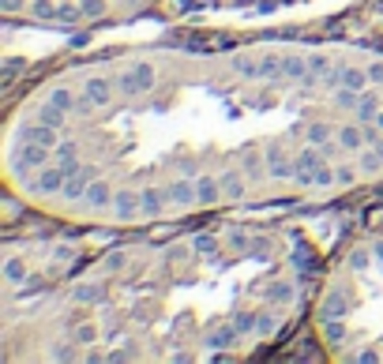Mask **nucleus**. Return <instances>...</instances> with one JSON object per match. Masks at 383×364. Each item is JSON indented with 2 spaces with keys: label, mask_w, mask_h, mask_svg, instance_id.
<instances>
[{
  "label": "nucleus",
  "mask_w": 383,
  "mask_h": 364,
  "mask_svg": "<svg viewBox=\"0 0 383 364\" xmlns=\"http://www.w3.org/2000/svg\"><path fill=\"white\" fill-rule=\"evenodd\" d=\"M342 86H353V91H368V68H342Z\"/></svg>",
  "instance_id": "obj_24"
},
{
  "label": "nucleus",
  "mask_w": 383,
  "mask_h": 364,
  "mask_svg": "<svg viewBox=\"0 0 383 364\" xmlns=\"http://www.w3.org/2000/svg\"><path fill=\"white\" fill-rule=\"evenodd\" d=\"M309 68H312L316 75H323V72H331V60H327L323 53H312V57H309Z\"/></svg>",
  "instance_id": "obj_46"
},
{
  "label": "nucleus",
  "mask_w": 383,
  "mask_h": 364,
  "mask_svg": "<svg viewBox=\"0 0 383 364\" xmlns=\"http://www.w3.org/2000/svg\"><path fill=\"white\" fill-rule=\"evenodd\" d=\"M0 8L12 15V12H19V8H30V4H27V0H0Z\"/></svg>",
  "instance_id": "obj_52"
},
{
  "label": "nucleus",
  "mask_w": 383,
  "mask_h": 364,
  "mask_svg": "<svg viewBox=\"0 0 383 364\" xmlns=\"http://www.w3.org/2000/svg\"><path fill=\"white\" fill-rule=\"evenodd\" d=\"M195 195H200V207H214L222 200V181H214V176H195Z\"/></svg>",
  "instance_id": "obj_12"
},
{
  "label": "nucleus",
  "mask_w": 383,
  "mask_h": 364,
  "mask_svg": "<svg viewBox=\"0 0 383 364\" xmlns=\"http://www.w3.org/2000/svg\"><path fill=\"white\" fill-rule=\"evenodd\" d=\"M278 330V316L275 312H259V323H256V334L259 338H271Z\"/></svg>",
  "instance_id": "obj_34"
},
{
  "label": "nucleus",
  "mask_w": 383,
  "mask_h": 364,
  "mask_svg": "<svg viewBox=\"0 0 383 364\" xmlns=\"http://www.w3.org/2000/svg\"><path fill=\"white\" fill-rule=\"evenodd\" d=\"M312 68H309V57H301V53H286V79H304Z\"/></svg>",
  "instance_id": "obj_22"
},
{
  "label": "nucleus",
  "mask_w": 383,
  "mask_h": 364,
  "mask_svg": "<svg viewBox=\"0 0 383 364\" xmlns=\"http://www.w3.org/2000/svg\"><path fill=\"white\" fill-rule=\"evenodd\" d=\"M264 158H267V162H282V143H267Z\"/></svg>",
  "instance_id": "obj_51"
},
{
  "label": "nucleus",
  "mask_w": 383,
  "mask_h": 364,
  "mask_svg": "<svg viewBox=\"0 0 383 364\" xmlns=\"http://www.w3.org/2000/svg\"><path fill=\"white\" fill-rule=\"evenodd\" d=\"M256 323H259V316H256V312H240V316H233L237 334H248V330H256Z\"/></svg>",
  "instance_id": "obj_36"
},
{
  "label": "nucleus",
  "mask_w": 383,
  "mask_h": 364,
  "mask_svg": "<svg viewBox=\"0 0 383 364\" xmlns=\"http://www.w3.org/2000/svg\"><path fill=\"white\" fill-rule=\"evenodd\" d=\"M361 176H376L383 169V158H379V150L376 147H361Z\"/></svg>",
  "instance_id": "obj_21"
},
{
  "label": "nucleus",
  "mask_w": 383,
  "mask_h": 364,
  "mask_svg": "<svg viewBox=\"0 0 383 364\" xmlns=\"http://www.w3.org/2000/svg\"><path fill=\"white\" fill-rule=\"evenodd\" d=\"M139 200H143V214L147 218H158L162 211H166V203H169V192L166 188H143L139 192Z\"/></svg>",
  "instance_id": "obj_13"
},
{
  "label": "nucleus",
  "mask_w": 383,
  "mask_h": 364,
  "mask_svg": "<svg viewBox=\"0 0 383 364\" xmlns=\"http://www.w3.org/2000/svg\"><path fill=\"white\" fill-rule=\"evenodd\" d=\"M335 136H338V143H342V150H349V154H361V147H368L365 143V124H346V128H338Z\"/></svg>",
  "instance_id": "obj_11"
},
{
  "label": "nucleus",
  "mask_w": 383,
  "mask_h": 364,
  "mask_svg": "<svg viewBox=\"0 0 383 364\" xmlns=\"http://www.w3.org/2000/svg\"><path fill=\"white\" fill-rule=\"evenodd\" d=\"M346 312H349L346 290H331L323 297V304H320V319H323V323H327V319H346Z\"/></svg>",
  "instance_id": "obj_7"
},
{
  "label": "nucleus",
  "mask_w": 383,
  "mask_h": 364,
  "mask_svg": "<svg viewBox=\"0 0 383 364\" xmlns=\"http://www.w3.org/2000/svg\"><path fill=\"white\" fill-rule=\"evenodd\" d=\"M323 338L331 342V346L346 342V323H342V319H327V323H323Z\"/></svg>",
  "instance_id": "obj_32"
},
{
  "label": "nucleus",
  "mask_w": 383,
  "mask_h": 364,
  "mask_svg": "<svg viewBox=\"0 0 383 364\" xmlns=\"http://www.w3.org/2000/svg\"><path fill=\"white\" fill-rule=\"evenodd\" d=\"M192 248L200 252V256H214V252H218V240H214L211 233H200V237L192 240Z\"/></svg>",
  "instance_id": "obj_35"
},
{
  "label": "nucleus",
  "mask_w": 383,
  "mask_h": 364,
  "mask_svg": "<svg viewBox=\"0 0 383 364\" xmlns=\"http://www.w3.org/2000/svg\"><path fill=\"white\" fill-rule=\"evenodd\" d=\"M361 102V91H353V86H338V91L331 94V105L335 109H346V113H353Z\"/></svg>",
  "instance_id": "obj_20"
},
{
  "label": "nucleus",
  "mask_w": 383,
  "mask_h": 364,
  "mask_svg": "<svg viewBox=\"0 0 383 364\" xmlns=\"http://www.w3.org/2000/svg\"><path fill=\"white\" fill-rule=\"evenodd\" d=\"M293 173H297V165L286 162V158H282V162H267V176H271V181H293Z\"/></svg>",
  "instance_id": "obj_28"
},
{
  "label": "nucleus",
  "mask_w": 383,
  "mask_h": 364,
  "mask_svg": "<svg viewBox=\"0 0 383 364\" xmlns=\"http://www.w3.org/2000/svg\"><path fill=\"white\" fill-rule=\"evenodd\" d=\"M323 162H327V158H323V150H320V147H312V143L297 154V158H293V165H297V169H312V173L320 169Z\"/></svg>",
  "instance_id": "obj_19"
},
{
  "label": "nucleus",
  "mask_w": 383,
  "mask_h": 364,
  "mask_svg": "<svg viewBox=\"0 0 383 364\" xmlns=\"http://www.w3.org/2000/svg\"><path fill=\"white\" fill-rule=\"evenodd\" d=\"M83 15H102L105 12V0H79Z\"/></svg>",
  "instance_id": "obj_47"
},
{
  "label": "nucleus",
  "mask_w": 383,
  "mask_h": 364,
  "mask_svg": "<svg viewBox=\"0 0 383 364\" xmlns=\"http://www.w3.org/2000/svg\"><path fill=\"white\" fill-rule=\"evenodd\" d=\"M275 8H278L275 0H259V12H264V15H271V12H275Z\"/></svg>",
  "instance_id": "obj_57"
},
{
  "label": "nucleus",
  "mask_w": 383,
  "mask_h": 364,
  "mask_svg": "<svg viewBox=\"0 0 383 364\" xmlns=\"http://www.w3.org/2000/svg\"><path fill=\"white\" fill-rule=\"evenodd\" d=\"M79 15H83V8H72V4L57 8V19H64V23H79Z\"/></svg>",
  "instance_id": "obj_45"
},
{
  "label": "nucleus",
  "mask_w": 383,
  "mask_h": 364,
  "mask_svg": "<svg viewBox=\"0 0 383 364\" xmlns=\"http://www.w3.org/2000/svg\"><path fill=\"white\" fill-rule=\"evenodd\" d=\"M94 176H98V173L91 169V165H83V169L75 173V176H68V181H64V188H60V200H68V203L83 200V195H86V184H91Z\"/></svg>",
  "instance_id": "obj_6"
},
{
  "label": "nucleus",
  "mask_w": 383,
  "mask_h": 364,
  "mask_svg": "<svg viewBox=\"0 0 383 364\" xmlns=\"http://www.w3.org/2000/svg\"><path fill=\"white\" fill-rule=\"evenodd\" d=\"M75 342H79V346H94V342H98V327L94 323H79V327H75Z\"/></svg>",
  "instance_id": "obj_37"
},
{
  "label": "nucleus",
  "mask_w": 383,
  "mask_h": 364,
  "mask_svg": "<svg viewBox=\"0 0 383 364\" xmlns=\"http://www.w3.org/2000/svg\"><path fill=\"white\" fill-rule=\"evenodd\" d=\"M353 181H357L353 165H338V184H353Z\"/></svg>",
  "instance_id": "obj_50"
},
{
  "label": "nucleus",
  "mask_w": 383,
  "mask_h": 364,
  "mask_svg": "<svg viewBox=\"0 0 383 364\" xmlns=\"http://www.w3.org/2000/svg\"><path fill=\"white\" fill-rule=\"evenodd\" d=\"M229 64H233V75H240V79H259V60L248 57V53H237Z\"/></svg>",
  "instance_id": "obj_18"
},
{
  "label": "nucleus",
  "mask_w": 383,
  "mask_h": 364,
  "mask_svg": "<svg viewBox=\"0 0 383 364\" xmlns=\"http://www.w3.org/2000/svg\"><path fill=\"white\" fill-rule=\"evenodd\" d=\"M229 248L240 252V256H248V252H252V237L248 233H229Z\"/></svg>",
  "instance_id": "obj_41"
},
{
  "label": "nucleus",
  "mask_w": 383,
  "mask_h": 364,
  "mask_svg": "<svg viewBox=\"0 0 383 364\" xmlns=\"http://www.w3.org/2000/svg\"><path fill=\"white\" fill-rule=\"evenodd\" d=\"M113 83H117V94L120 98H139V94H143V91H139V83H136V72L113 75Z\"/></svg>",
  "instance_id": "obj_26"
},
{
  "label": "nucleus",
  "mask_w": 383,
  "mask_h": 364,
  "mask_svg": "<svg viewBox=\"0 0 383 364\" xmlns=\"http://www.w3.org/2000/svg\"><path fill=\"white\" fill-rule=\"evenodd\" d=\"M30 278V274H27V259L23 256H8L4 259V282L8 285H23Z\"/></svg>",
  "instance_id": "obj_16"
},
{
  "label": "nucleus",
  "mask_w": 383,
  "mask_h": 364,
  "mask_svg": "<svg viewBox=\"0 0 383 364\" xmlns=\"http://www.w3.org/2000/svg\"><path fill=\"white\" fill-rule=\"evenodd\" d=\"M23 139L30 143H41V147H49V150H57V143H60V128H49V124H27L23 128Z\"/></svg>",
  "instance_id": "obj_9"
},
{
  "label": "nucleus",
  "mask_w": 383,
  "mask_h": 364,
  "mask_svg": "<svg viewBox=\"0 0 383 364\" xmlns=\"http://www.w3.org/2000/svg\"><path fill=\"white\" fill-rule=\"evenodd\" d=\"M331 136H335V131H331V124H323V120H312V124L304 128V139H309L312 147H323Z\"/></svg>",
  "instance_id": "obj_25"
},
{
  "label": "nucleus",
  "mask_w": 383,
  "mask_h": 364,
  "mask_svg": "<svg viewBox=\"0 0 383 364\" xmlns=\"http://www.w3.org/2000/svg\"><path fill=\"white\" fill-rule=\"evenodd\" d=\"M383 109V102H379V94L376 91H361V102H357V124H372L376 120V113Z\"/></svg>",
  "instance_id": "obj_10"
},
{
  "label": "nucleus",
  "mask_w": 383,
  "mask_h": 364,
  "mask_svg": "<svg viewBox=\"0 0 383 364\" xmlns=\"http://www.w3.org/2000/svg\"><path fill=\"white\" fill-rule=\"evenodd\" d=\"M49 154H53L49 147H41V143H30V139H27V147L15 154V165H23V169H41Z\"/></svg>",
  "instance_id": "obj_8"
},
{
  "label": "nucleus",
  "mask_w": 383,
  "mask_h": 364,
  "mask_svg": "<svg viewBox=\"0 0 383 364\" xmlns=\"http://www.w3.org/2000/svg\"><path fill=\"white\" fill-rule=\"evenodd\" d=\"M38 120H41V124H49V128H64V120H68V113H64V109L60 105H41L38 109Z\"/></svg>",
  "instance_id": "obj_27"
},
{
  "label": "nucleus",
  "mask_w": 383,
  "mask_h": 364,
  "mask_svg": "<svg viewBox=\"0 0 383 364\" xmlns=\"http://www.w3.org/2000/svg\"><path fill=\"white\" fill-rule=\"evenodd\" d=\"M64 181H68V173H64V165H41L34 181H27V192H34V195H53V192H60L64 188Z\"/></svg>",
  "instance_id": "obj_1"
},
{
  "label": "nucleus",
  "mask_w": 383,
  "mask_h": 364,
  "mask_svg": "<svg viewBox=\"0 0 383 364\" xmlns=\"http://www.w3.org/2000/svg\"><path fill=\"white\" fill-rule=\"evenodd\" d=\"M19 68H23V60H19V57H12V60H4V79H12V75H15Z\"/></svg>",
  "instance_id": "obj_53"
},
{
  "label": "nucleus",
  "mask_w": 383,
  "mask_h": 364,
  "mask_svg": "<svg viewBox=\"0 0 383 364\" xmlns=\"http://www.w3.org/2000/svg\"><path fill=\"white\" fill-rule=\"evenodd\" d=\"M102 297H105L102 285H79V290H75V301L79 304H98Z\"/></svg>",
  "instance_id": "obj_33"
},
{
  "label": "nucleus",
  "mask_w": 383,
  "mask_h": 364,
  "mask_svg": "<svg viewBox=\"0 0 383 364\" xmlns=\"http://www.w3.org/2000/svg\"><path fill=\"white\" fill-rule=\"evenodd\" d=\"M49 102H53V105H60V109H64V113H72V109H75V94L68 91V86H53V94H49Z\"/></svg>",
  "instance_id": "obj_31"
},
{
  "label": "nucleus",
  "mask_w": 383,
  "mask_h": 364,
  "mask_svg": "<svg viewBox=\"0 0 383 364\" xmlns=\"http://www.w3.org/2000/svg\"><path fill=\"white\" fill-rule=\"evenodd\" d=\"M331 184H338V165L323 162L320 169H316V188H331Z\"/></svg>",
  "instance_id": "obj_30"
},
{
  "label": "nucleus",
  "mask_w": 383,
  "mask_h": 364,
  "mask_svg": "<svg viewBox=\"0 0 383 364\" xmlns=\"http://www.w3.org/2000/svg\"><path fill=\"white\" fill-rule=\"evenodd\" d=\"M218 181H222V200H245V181H240V169H226Z\"/></svg>",
  "instance_id": "obj_14"
},
{
  "label": "nucleus",
  "mask_w": 383,
  "mask_h": 364,
  "mask_svg": "<svg viewBox=\"0 0 383 364\" xmlns=\"http://www.w3.org/2000/svg\"><path fill=\"white\" fill-rule=\"evenodd\" d=\"M264 165H267V158L259 162L256 150H245V169H248V176H264Z\"/></svg>",
  "instance_id": "obj_39"
},
{
  "label": "nucleus",
  "mask_w": 383,
  "mask_h": 364,
  "mask_svg": "<svg viewBox=\"0 0 383 364\" xmlns=\"http://www.w3.org/2000/svg\"><path fill=\"white\" fill-rule=\"evenodd\" d=\"M376 150H379V158H383V139H379V143H376Z\"/></svg>",
  "instance_id": "obj_60"
},
{
  "label": "nucleus",
  "mask_w": 383,
  "mask_h": 364,
  "mask_svg": "<svg viewBox=\"0 0 383 364\" xmlns=\"http://www.w3.org/2000/svg\"><path fill=\"white\" fill-rule=\"evenodd\" d=\"M237 338H240V334H237V327H233V323H226V327H214L211 334H207V346H211V349H229Z\"/></svg>",
  "instance_id": "obj_17"
},
{
  "label": "nucleus",
  "mask_w": 383,
  "mask_h": 364,
  "mask_svg": "<svg viewBox=\"0 0 383 364\" xmlns=\"http://www.w3.org/2000/svg\"><path fill=\"white\" fill-rule=\"evenodd\" d=\"M75 150H79V147H75V139H60L57 150H53V158H57V162H68V158H75Z\"/></svg>",
  "instance_id": "obj_40"
},
{
  "label": "nucleus",
  "mask_w": 383,
  "mask_h": 364,
  "mask_svg": "<svg viewBox=\"0 0 383 364\" xmlns=\"http://www.w3.org/2000/svg\"><path fill=\"white\" fill-rule=\"evenodd\" d=\"M248 256H252V259H271V240H264V237L252 240V252H248Z\"/></svg>",
  "instance_id": "obj_44"
},
{
  "label": "nucleus",
  "mask_w": 383,
  "mask_h": 364,
  "mask_svg": "<svg viewBox=\"0 0 383 364\" xmlns=\"http://www.w3.org/2000/svg\"><path fill=\"white\" fill-rule=\"evenodd\" d=\"M124 263H128L124 256H109L105 259V271H124Z\"/></svg>",
  "instance_id": "obj_54"
},
{
  "label": "nucleus",
  "mask_w": 383,
  "mask_h": 364,
  "mask_svg": "<svg viewBox=\"0 0 383 364\" xmlns=\"http://www.w3.org/2000/svg\"><path fill=\"white\" fill-rule=\"evenodd\" d=\"M372 124H376V128L383 131V109H379V113H376V120H372Z\"/></svg>",
  "instance_id": "obj_59"
},
{
  "label": "nucleus",
  "mask_w": 383,
  "mask_h": 364,
  "mask_svg": "<svg viewBox=\"0 0 383 364\" xmlns=\"http://www.w3.org/2000/svg\"><path fill=\"white\" fill-rule=\"evenodd\" d=\"M372 259H376V256H372V252H365V248H357V252H353V256H349V267H353V271H361V274H365V271L372 267Z\"/></svg>",
  "instance_id": "obj_38"
},
{
  "label": "nucleus",
  "mask_w": 383,
  "mask_h": 364,
  "mask_svg": "<svg viewBox=\"0 0 383 364\" xmlns=\"http://www.w3.org/2000/svg\"><path fill=\"white\" fill-rule=\"evenodd\" d=\"M113 188H109V181H102V176H94L91 184H86V195H83V203H86V211L91 214H102L113 207Z\"/></svg>",
  "instance_id": "obj_2"
},
{
  "label": "nucleus",
  "mask_w": 383,
  "mask_h": 364,
  "mask_svg": "<svg viewBox=\"0 0 383 364\" xmlns=\"http://www.w3.org/2000/svg\"><path fill=\"white\" fill-rule=\"evenodd\" d=\"M132 72H136V83H139V91H143V94L158 83V72H155V64H150V60H139Z\"/></svg>",
  "instance_id": "obj_23"
},
{
  "label": "nucleus",
  "mask_w": 383,
  "mask_h": 364,
  "mask_svg": "<svg viewBox=\"0 0 383 364\" xmlns=\"http://www.w3.org/2000/svg\"><path fill=\"white\" fill-rule=\"evenodd\" d=\"M267 301H271V304H290V301H293V285H290V282L267 285Z\"/></svg>",
  "instance_id": "obj_29"
},
{
  "label": "nucleus",
  "mask_w": 383,
  "mask_h": 364,
  "mask_svg": "<svg viewBox=\"0 0 383 364\" xmlns=\"http://www.w3.org/2000/svg\"><path fill=\"white\" fill-rule=\"evenodd\" d=\"M259 79H286V57L267 53V57L259 60Z\"/></svg>",
  "instance_id": "obj_15"
},
{
  "label": "nucleus",
  "mask_w": 383,
  "mask_h": 364,
  "mask_svg": "<svg viewBox=\"0 0 383 364\" xmlns=\"http://www.w3.org/2000/svg\"><path fill=\"white\" fill-rule=\"evenodd\" d=\"M357 360H365V364H376V360H379V353H376V349H365V353H361V357H357Z\"/></svg>",
  "instance_id": "obj_56"
},
{
  "label": "nucleus",
  "mask_w": 383,
  "mask_h": 364,
  "mask_svg": "<svg viewBox=\"0 0 383 364\" xmlns=\"http://www.w3.org/2000/svg\"><path fill=\"white\" fill-rule=\"evenodd\" d=\"M372 256H376V259L383 263V240H376V245H372Z\"/></svg>",
  "instance_id": "obj_58"
},
{
  "label": "nucleus",
  "mask_w": 383,
  "mask_h": 364,
  "mask_svg": "<svg viewBox=\"0 0 383 364\" xmlns=\"http://www.w3.org/2000/svg\"><path fill=\"white\" fill-rule=\"evenodd\" d=\"M86 94H91L94 109H102V105H109V102H113L117 83H113V79H105V75H86Z\"/></svg>",
  "instance_id": "obj_5"
},
{
  "label": "nucleus",
  "mask_w": 383,
  "mask_h": 364,
  "mask_svg": "<svg viewBox=\"0 0 383 364\" xmlns=\"http://www.w3.org/2000/svg\"><path fill=\"white\" fill-rule=\"evenodd\" d=\"M293 267L312 271V256H309V248H297V252H293Z\"/></svg>",
  "instance_id": "obj_49"
},
{
  "label": "nucleus",
  "mask_w": 383,
  "mask_h": 364,
  "mask_svg": "<svg viewBox=\"0 0 383 364\" xmlns=\"http://www.w3.org/2000/svg\"><path fill=\"white\" fill-rule=\"evenodd\" d=\"M169 207H177V211H192L195 203H200V195H195V184L184 176V181H173L169 184Z\"/></svg>",
  "instance_id": "obj_4"
},
{
  "label": "nucleus",
  "mask_w": 383,
  "mask_h": 364,
  "mask_svg": "<svg viewBox=\"0 0 383 364\" xmlns=\"http://www.w3.org/2000/svg\"><path fill=\"white\" fill-rule=\"evenodd\" d=\"M46 357H49V360H79V353H75L72 346H53Z\"/></svg>",
  "instance_id": "obj_43"
},
{
  "label": "nucleus",
  "mask_w": 383,
  "mask_h": 364,
  "mask_svg": "<svg viewBox=\"0 0 383 364\" xmlns=\"http://www.w3.org/2000/svg\"><path fill=\"white\" fill-rule=\"evenodd\" d=\"M30 15H38V19H53V15H57V8H53V0H34V4H30Z\"/></svg>",
  "instance_id": "obj_42"
},
{
  "label": "nucleus",
  "mask_w": 383,
  "mask_h": 364,
  "mask_svg": "<svg viewBox=\"0 0 383 364\" xmlns=\"http://www.w3.org/2000/svg\"><path fill=\"white\" fill-rule=\"evenodd\" d=\"M368 79H372V86H383V60L368 64Z\"/></svg>",
  "instance_id": "obj_48"
},
{
  "label": "nucleus",
  "mask_w": 383,
  "mask_h": 364,
  "mask_svg": "<svg viewBox=\"0 0 383 364\" xmlns=\"http://www.w3.org/2000/svg\"><path fill=\"white\" fill-rule=\"evenodd\" d=\"M113 214H117V222H132V218L143 214V200H139V192L120 188V192L113 195Z\"/></svg>",
  "instance_id": "obj_3"
},
{
  "label": "nucleus",
  "mask_w": 383,
  "mask_h": 364,
  "mask_svg": "<svg viewBox=\"0 0 383 364\" xmlns=\"http://www.w3.org/2000/svg\"><path fill=\"white\" fill-rule=\"evenodd\" d=\"M105 360H132V349H113Z\"/></svg>",
  "instance_id": "obj_55"
}]
</instances>
